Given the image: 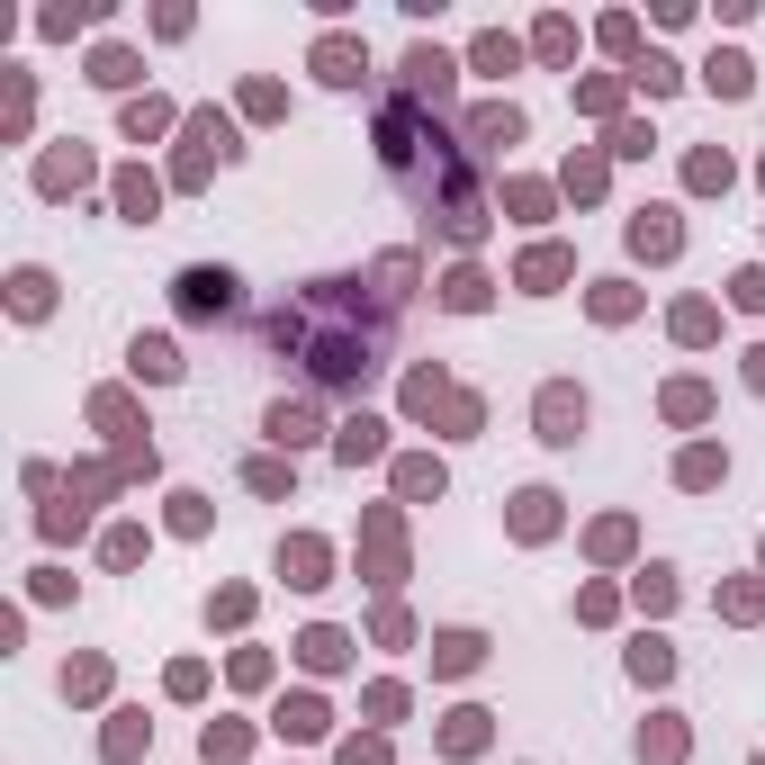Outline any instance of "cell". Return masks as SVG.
Returning <instances> with one entry per match:
<instances>
[{
  "label": "cell",
  "instance_id": "6da1fadb",
  "mask_svg": "<svg viewBox=\"0 0 765 765\" xmlns=\"http://www.w3.org/2000/svg\"><path fill=\"white\" fill-rule=\"evenodd\" d=\"M352 289H361V280H316V289H298L289 307H270V342L298 352L307 379H324V387L379 370V316H361Z\"/></svg>",
  "mask_w": 765,
  "mask_h": 765
},
{
  "label": "cell",
  "instance_id": "7a4b0ae2",
  "mask_svg": "<svg viewBox=\"0 0 765 765\" xmlns=\"http://www.w3.org/2000/svg\"><path fill=\"white\" fill-rule=\"evenodd\" d=\"M531 424H540V442H549V451H568V442L586 433V387L549 379V387H540V405H531Z\"/></svg>",
  "mask_w": 765,
  "mask_h": 765
},
{
  "label": "cell",
  "instance_id": "3957f363",
  "mask_svg": "<svg viewBox=\"0 0 765 765\" xmlns=\"http://www.w3.org/2000/svg\"><path fill=\"white\" fill-rule=\"evenodd\" d=\"M451 73L459 63L442 45H405V100H451Z\"/></svg>",
  "mask_w": 765,
  "mask_h": 765
},
{
  "label": "cell",
  "instance_id": "277c9868",
  "mask_svg": "<svg viewBox=\"0 0 765 765\" xmlns=\"http://www.w3.org/2000/svg\"><path fill=\"white\" fill-rule=\"evenodd\" d=\"M180 307L189 316H235V270H180Z\"/></svg>",
  "mask_w": 765,
  "mask_h": 765
},
{
  "label": "cell",
  "instance_id": "5b68a950",
  "mask_svg": "<svg viewBox=\"0 0 765 765\" xmlns=\"http://www.w3.org/2000/svg\"><path fill=\"white\" fill-rule=\"evenodd\" d=\"M370 73V45H352V37H324L316 45V82H333V91H352Z\"/></svg>",
  "mask_w": 765,
  "mask_h": 765
},
{
  "label": "cell",
  "instance_id": "8992f818",
  "mask_svg": "<svg viewBox=\"0 0 765 765\" xmlns=\"http://www.w3.org/2000/svg\"><path fill=\"white\" fill-rule=\"evenodd\" d=\"M684 244V226H675V207H640L631 217V252H649V261H666Z\"/></svg>",
  "mask_w": 765,
  "mask_h": 765
},
{
  "label": "cell",
  "instance_id": "52a82bcc",
  "mask_svg": "<svg viewBox=\"0 0 765 765\" xmlns=\"http://www.w3.org/2000/svg\"><path fill=\"white\" fill-rule=\"evenodd\" d=\"M468 145H477V154L523 145V108H505V100H496V108H477V117H468Z\"/></svg>",
  "mask_w": 765,
  "mask_h": 765
},
{
  "label": "cell",
  "instance_id": "ba28073f",
  "mask_svg": "<svg viewBox=\"0 0 765 765\" xmlns=\"http://www.w3.org/2000/svg\"><path fill=\"white\" fill-rule=\"evenodd\" d=\"M270 442H280V451H298V442H316V405H298V396H280V405H270V424H261Z\"/></svg>",
  "mask_w": 765,
  "mask_h": 765
},
{
  "label": "cell",
  "instance_id": "9c48e42d",
  "mask_svg": "<svg viewBox=\"0 0 765 765\" xmlns=\"http://www.w3.org/2000/svg\"><path fill=\"white\" fill-rule=\"evenodd\" d=\"M189 135H198V145H217V154H226V163H235V154H244V145H235V126H226V117H189ZM198 172H207V154H189V163H180V180H198Z\"/></svg>",
  "mask_w": 765,
  "mask_h": 765
},
{
  "label": "cell",
  "instance_id": "30bf717a",
  "mask_svg": "<svg viewBox=\"0 0 765 765\" xmlns=\"http://www.w3.org/2000/svg\"><path fill=\"white\" fill-rule=\"evenodd\" d=\"M703 82H712L721 100H747V91H756V63H747V54H712V63H703Z\"/></svg>",
  "mask_w": 765,
  "mask_h": 765
},
{
  "label": "cell",
  "instance_id": "8fae6325",
  "mask_svg": "<svg viewBox=\"0 0 765 765\" xmlns=\"http://www.w3.org/2000/svg\"><path fill=\"white\" fill-rule=\"evenodd\" d=\"M559 280H568V252H559V244H540V252H523V289H531V298H549V289H559Z\"/></svg>",
  "mask_w": 765,
  "mask_h": 765
},
{
  "label": "cell",
  "instance_id": "7c38bea8",
  "mask_svg": "<svg viewBox=\"0 0 765 765\" xmlns=\"http://www.w3.org/2000/svg\"><path fill=\"white\" fill-rule=\"evenodd\" d=\"M477 658H486V640H477V631H442V640H433V666H442V675H468Z\"/></svg>",
  "mask_w": 765,
  "mask_h": 765
},
{
  "label": "cell",
  "instance_id": "4fadbf2b",
  "mask_svg": "<svg viewBox=\"0 0 765 765\" xmlns=\"http://www.w3.org/2000/svg\"><path fill=\"white\" fill-rule=\"evenodd\" d=\"M379 442H387V424H379V414H352V424H342V459H379Z\"/></svg>",
  "mask_w": 765,
  "mask_h": 765
},
{
  "label": "cell",
  "instance_id": "5bb4252c",
  "mask_svg": "<svg viewBox=\"0 0 765 765\" xmlns=\"http://www.w3.org/2000/svg\"><path fill=\"white\" fill-rule=\"evenodd\" d=\"M91 82H100V91H126V82H135V54H126V45H100V54H91Z\"/></svg>",
  "mask_w": 765,
  "mask_h": 765
},
{
  "label": "cell",
  "instance_id": "9a60e30c",
  "mask_svg": "<svg viewBox=\"0 0 765 765\" xmlns=\"http://www.w3.org/2000/svg\"><path fill=\"white\" fill-rule=\"evenodd\" d=\"M280 568H289V586H324V549H316V540H289Z\"/></svg>",
  "mask_w": 765,
  "mask_h": 765
},
{
  "label": "cell",
  "instance_id": "2e32d148",
  "mask_svg": "<svg viewBox=\"0 0 765 765\" xmlns=\"http://www.w3.org/2000/svg\"><path fill=\"white\" fill-rule=\"evenodd\" d=\"M549 505H559V496H540V486H531V496H514V531H523V540H540L549 523H559Z\"/></svg>",
  "mask_w": 765,
  "mask_h": 765
},
{
  "label": "cell",
  "instance_id": "e0dca14e",
  "mask_svg": "<svg viewBox=\"0 0 765 765\" xmlns=\"http://www.w3.org/2000/svg\"><path fill=\"white\" fill-rule=\"evenodd\" d=\"M468 63H477V73H514L523 45H514V37H477V54H468Z\"/></svg>",
  "mask_w": 765,
  "mask_h": 765
},
{
  "label": "cell",
  "instance_id": "ac0fdd59",
  "mask_svg": "<svg viewBox=\"0 0 765 765\" xmlns=\"http://www.w3.org/2000/svg\"><path fill=\"white\" fill-rule=\"evenodd\" d=\"M666 666H675L666 640H640V649H631V675H640V684H666Z\"/></svg>",
  "mask_w": 765,
  "mask_h": 765
},
{
  "label": "cell",
  "instance_id": "d6986e66",
  "mask_svg": "<svg viewBox=\"0 0 765 765\" xmlns=\"http://www.w3.org/2000/svg\"><path fill=\"white\" fill-rule=\"evenodd\" d=\"M135 370H145V379H180V352H172V342H135Z\"/></svg>",
  "mask_w": 765,
  "mask_h": 765
},
{
  "label": "cell",
  "instance_id": "ffe728a7",
  "mask_svg": "<svg viewBox=\"0 0 765 765\" xmlns=\"http://www.w3.org/2000/svg\"><path fill=\"white\" fill-rule=\"evenodd\" d=\"M163 126H172L163 100H135V108H126V135H135V145H145V135H163Z\"/></svg>",
  "mask_w": 765,
  "mask_h": 765
},
{
  "label": "cell",
  "instance_id": "44dd1931",
  "mask_svg": "<svg viewBox=\"0 0 765 765\" xmlns=\"http://www.w3.org/2000/svg\"><path fill=\"white\" fill-rule=\"evenodd\" d=\"M198 747H207V765H235V756H244V730H235V721H226V730L207 721V738H198Z\"/></svg>",
  "mask_w": 765,
  "mask_h": 765
},
{
  "label": "cell",
  "instance_id": "7402d4cb",
  "mask_svg": "<svg viewBox=\"0 0 765 765\" xmlns=\"http://www.w3.org/2000/svg\"><path fill=\"white\" fill-rule=\"evenodd\" d=\"M117 198H126V217H135V226L154 217V180H145V172H126V180H117Z\"/></svg>",
  "mask_w": 765,
  "mask_h": 765
},
{
  "label": "cell",
  "instance_id": "603a6c76",
  "mask_svg": "<svg viewBox=\"0 0 765 765\" xmlns=\"http://www.w3.org/2000/svg\"><path fill=\"white\" fill-rule=\"evenodd\" d=\"M721 468H730V459H721V451H684V468H675V477H684V486H712V477H721Z\"/></svg>",
  "mask_w": 765,
  "mask_h": 765
},
{
  "label": "cell",
  "instance_id": "cb8c5ba5",
  "mask_svg": "<svg viewBox=\"0 0 765 765\" xmlns=\"http://www.w3.org/2000/svg\"><path fill=\"white\" fill-rule=\"evenodd\" d=\"M531 45H540V54H549V63H559V54H568V45H577V28H568V19H540V37H531Z\"/></svg>",
  "mask_w": 765,
  "mask_h": 765
},
{
  "label": "cell",
  "instance_id": "d4e9b609",
  "mask_svg": "<svg viewBox=\"0 0 765 765\" xmlns=\"http://www.w3.org/2000/svg\"><path fill=\"white\" fill-rule=\"evenodd\" d=\"M631 73H640L649 91H675V82H684V73H675V63H666V54H640V63H631Z\"/></svg>",
  "mask_w": 765,
  "mask_h": 765
},
{
  "label": "cell",
  "instance_id": "484cf974",
  "mask_svg": "<svg viewBox=\"0 0 765 765\" xmlns=\"http://www.w3.org/2000/svg\"><path fill=\"white\" fill-rule=\"evenodd\" d=\"M693 189H730V154H693Z\"/></svg>",
  "mask_w": 765,
  "mask_h": 765
},
{
  "label": "cell",
  "instance_id": "4316f807",
  "mask_svg": "<svg viewBox=\"0 0 765 765\" xmlns=\"http://www.w3.org/2000/svg\"><path fill=\"white\" fill-rule=\"evenodd\" d=\"M442 298H451V307H486V280H477V270H451Z\"/></svg>",
  "mask_w": 765,
  "mask_h": 765
},
{
  "label": "cell",
  "instance_id": "83f0119b",
  "mask_svg": "<svg viewBox=\"0 0 765 765\" xmlns=\"http://www.w3.org/2000/svg\"><path fill=\"white\" fill-rule=\"evenodd\" d=\"M19 316H45V270H19Z\"/></svg>",
  "mask_w": 765,
  "mask_h": 765
},
{
  "label": "cell",
  "instance_id": "f1b7e54d",
  "mask_svg": "<svg viewBox=\"0 0 765 765\" xmlns=\"http://www.w3.org/2000/svg\"><path fill=\"white\" fill-rule=\"evenodd\" d=\"M640 603H649V612H666V603H675V586H666V568H649V577H640Z\"/></svg>",
  "mask_w": 765,
  "mask_h": 765
},
{
  "label": "cell",
  "instance_id": "f546056e",
  "mask_svg": "<svg viewBox=\"0 0 765 765\" xmlns=\"http://www.w3.org/2000/svg\"><path fill=\"white\" fill-rule=\"evenodd\" d=\"M307 658L316 666H342V631H307Z\"/></svg>",
  "mask_w": 765,
  "mask_h": 765
},
{
  "label": "cell",
  "instance_id": "4dcf8cb0",
  "mask_svg": "<svg viewBox=\"0 0 765 765\" xmlns=\"http://www.w3.org/2000/svg\"><path fill=\"white\" fill-rule=\"evenodd\" d=\"M280 730H298V738H316V730H324V712H316V703H289V712H280Z\"/></svg>",
  "mask_w": 765,
  "mask_h": 765
},
{
  "label": "cell",
  "instance_id": "1f68e13d",
  "mask_svg": "<svg viewBox=\"0 0 765 765\" xmlns=\"http://www.w3.org/2000/svg\"><path fill=\"white\" fill-rule=\"evenodd\" d=\"M730 298H738V307H765V270H738V280H730Z\"/></svg>",
  "mask_w": 765,
  "mask_h": 765
},
{
  "label": "cell",
  "instance_id": "d6a6232c",
  "mask_svg": "<svg viewBox=\"0 0 765 765\" xmlns=\"http://www.w3.org/2000/svg\"><path fill=\"white\" fill-rule=\"evenodd\" d=\"M342 765H387V747H379V738H352V747H342Z\"/></svg>",
  "mask_w": 765,
  "mask_h": 765
},
{
  "label": "cell",
  "instance_id": "836d02e7",
  "mask_svg": "<svg viewBox=\"0 0 765 765\" xmlns=\"http://www.w3.org/2000/svg\"><path fill=\"white\" fill-rule=\"evenodd\" d=\"M747 379H756V387H765V342H756V352H747Z\"/></svg>",
  "mask_w": 765,
  "mask_h": 765
},
{
  "label": "cell",
  "instance_id": "e575fe53",
  "mask_svg": "<svg viewBox=\"0 0 765 765\" xmlns=\"http://www.w3.org/2000/svg\"><path fill=\"white\" fill-rule=\"evenodd\" d=\"M756 765H765V756H756Z\"/></svg>",
  "mask_w": 765,
  "mask_h": 765
}]
</instances>
